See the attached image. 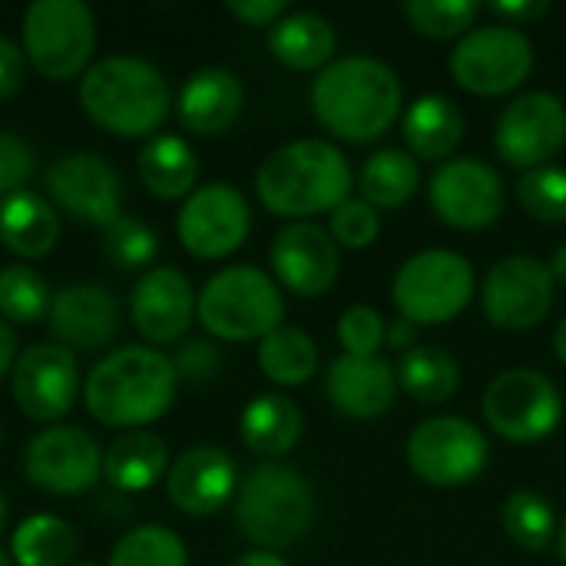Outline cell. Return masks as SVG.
<instances>
[{
	"label": "cell",
	"mask_w": 566,
	"mask_h": 566,
	"mask_svg": "<svg viewBox=\"0 0 566 566\" xmlns=\"http://www.w3.org/2000/svg\"><path fill=\"white\" fill-rule=\"evenodd\" d=\"M176 385L179 375L172 358L146 345H129L93 365L83 381V401L103 428L143 431V424H153L169 411Z\"/></svg>",
	"instance_id": "1"
},
{
	"label": "cell",
	"mask_w": 566,
	"mask_h": 566,
	"mask_svg": "<svg viewBox=\"0 0 566 566\" xmlns=\"http://www.w3.org/2000/svg\"><path fill=\"white\" fill-rule=\"evenodd\" d=\"M312 109L338 139L371 143L398 119L401 80L375 56H342L315 76Z\"/></svg>",
	"instance_id": "2"
},
{
	"label": "cell",
	"mask_w": 566,
	"mask_h": 566,
	"mask_svg": "<svg viewBox=\"0 0 566 566\" xmlns=\"http://www.w3.org/2000/svg\"><path fill=\"white\" fill-rule=\"evenodd\" d=\"M255 192L272 216L305 222L352 199V166L328 139H295L262 159Z\"/></svg>",
	"instance_id": "3"
},
{
	"label": "cell",
	"mask_w": 566,
	"mask_h": 566,
	"mask_svg": "<svg viewBox=\"0 0 566 566\" xmlns=\"http://www.w3.org/2000/svg\"><path fill=\"white\" fill-rule=\"evenodd\" d=\"M83 113L119 139L156 136L169 116L172 93L163 70L143 56L116 53L86 66L80 80Z\"/></svg>",
	"instance_id": "4"
},
{
	"label": "cell",
	"mask_w": 566,
	"mask_h": 566,
	"mask_svg": "<svg viewBox=\"0 0 566 566\" xmlns=\"http://www.w3.org/2000/svg\"><path fill=\"white\" fill-rule=\"evenodd\" d=\"M235 521L259 551L295 547L315 524L312 484L289 464H259L239 488Z\"/></svg>",
	"instance_id": "5"
},
{
	"label": "cell",
	"mask_w": 566,
	"mask_h": 566,
	"mask_svg": "<svg viewBox=\"0 0 566 566\" xmlns=\"http://www.w3.org/2000/svg\"><path fill=\"white\" fill-rule=\"evenodd\" d=\"M199 325L219 342H262L285 318L279 282L255 265L216 272L196 298Z\"/></svg>",
	"instance_id": "6"
},
{
	"label": "cell",
	"mask_w": 566,
	"mask_h": 566,
	"mask_svg": "<svg viewBox=\"0 0 566 566\" xmlns=\"http://www.w3.org/2000/svg\"><path fill=\"white\" fill-rule=\"evenodd\" d=\"M23 56L53 83L86 73L96 46V17L83 0H33L23 10Z\"/></svg>",
	"instance_id": "7"
},
{
	"label": "cell",
	"mask_w": 566,
	"mask_h": 566,
	"mask_svg": "<svg viewBox=\"0 0 566 566\" xmlns=\"http://www.w3.org/2000/svg\"><path fill=\"white\" fill-rule=\"evenodd\" d=\"M398 315L415 325H444L458 318L474 295V269L451 249H424L395 275Z\"/></svg>",
	"instance_id": "8"
},
{
	"label": "cell",
	"mask_w": 566,
	"mask_h": 566,
	"mask_svg": "<svg viewBox=\"0 0 566 566\" xmlns=\"http://www.w3.org/2000/svg\"><path fill=\"white\" fill-rule=\"evenodd\" d=\"M534 70V43L521 27L488 23L468 30L451 50V76L474 96H504Z\"/></svg>",
	"instance_id": "9"
},
{
	"label": "cell",
	"mask_w": 566,
	"mask_h": 566,
	"mask_svg": "<svg viewBox=\"0 0 566 566\" xmlns=\"http://www.w3.org/2000/svg\"><path fill=\"white\" fill-rule=\"evenodd\" d=\"M415 478L434 488H461L484 474L491 461V444L484 431L458 415H441L421 421L408 434L405 448Z\"/></svg>",
	"instance_id": "10"
},
{
	"label": "cell",
	"mask_w": 566,
	"mask_h": 566,
	"mask_svg": "<svg viewBox=\"0 0 566 566\" xmlns=\"http://www.w3.org/2000/svg\"><path fill=\"white\" fill-rule=\"evenodd\" d=\"M484 421L507 441L534 444L557 431L564 398L557 385L534 368H507L484 391Z\"/></svg>",
	"instance_id": "11"
},
{
	"label": "cell",
	"mask_w": 566,
	"mask_h": 566,
	"mask_svg": "<svg viewBox=\"0 0 566 566\" xmlns=\"http://www.w3.org/2000/svg\"><path fill=\"white\" fill-rule=\"evenodd\" d=\"M103 474V451L96 438L76 424H50L23 448V478L56 497L90 491Z\"/></svg>",
	"instance_id": "12"
},
{
	"label": "cell",
	"mask_w": 566,
	"mask_h": 566,
	"mask_svg": "<svg viewBox=\"0 0 566 566\" xmlns=\"http://www.w3.org/2000/svg\"><path fill=\"white\" fill-rule=\"evenodd\" d=\"M554 272L537 255H504L481 285V305L491 325L527 332L541 325L554 305Z\"/></svg>",
	"instance_id": "13"
},
{
	"label": "cell",
	"mask_w": 566,
	"mask_h": 566,
	"mask_svg": "<svg viewBox=\"0 0 566 566\" xmlns=\"http://www.w3.org/2000/svg\"><path fill=\"white\" fill-rule=\"evenodd\" d=\"M252 229L245 196L232 182H206L182 202L176 216V235L196 259L232 255Z\"/></svg>",
	"instance_id": "14"
},
{
	"label": "cell",
	"mask_w": 566,
	"mask_h": 566,
	"mask_svg": "<svg viewBox=\"0 0 566 566\" xmlns=\"http://www.w3.org/2000/svg\"><path fill=\"white\" fill-rule=\"evenodd\" d=\"M46 189L60 212L76 222L109 229L123 219V179L96 153H63L46 169Z\"/></svg>",
	"instance_id": "15"
},
{
	"label": "cell",
	"mask_w": 566,
	"mask_h": 566,
	"mask_svg": "<svg viewBox=\"0 0 566 566\" xmlns=\"http://www.w3.org/2000/svg\"><path fill=\"white\" fill-rule=\"evenodd\" d=\"M431 209L454 229H488L507 206L504 179L481 159H448L428 182Z\"/></svg>",
	"instance_id": "16"
},
{
	"label": "cell",
	"mask_w": 566,
	"mask_h": 566,
	"mask_svg": "<svg viewBox=\"0 0 566 566\" xmlns=\"http://www.w3.org/2000/svg\"><path fill=\"white\" fill-rule=\"evenodd\" d=\"M10 388L17 408L30 421L53 424L66 418L80 395V368L76 355L60 345H30L17 355L10 371Z\"/></svg>",
	"instance_id": "17"
},
{
	"label": "cell",
	"mask_w": 566,
	"mask_h": 566,
	"mask_svg": "<svg viewBox=\"0 0 566 566\" xmlns=\"http://www.w3.org/2000/svg\"><path fill=\"white\" fill-rule=\"evenodd\" d=\"M494 143L501 159L517 169L547 166L566 143V106L560 96L534 90L517 96L497 119Z\"/></svg>",
	"instance_id": "18"
},
{
	"label": "cell",
	"mask_w": 566,
	"mask_h": 566,
	"mask_svg": "<svg viewBox=\"0 0 566 566\" xmlns=\"http://www.w3.org/2000/svg\"><path fill=\"white\" fill-rule=\"evenodd\" d=\"M269 262L279 289H289L298 298L325 295L342 269L338 245L328 229L315 222H289L275 232Z\"/></svg>",
	"instance_id": "19"
},
{
	"label": "cell",
	"mask_w": 566,
	"mask_h": 566,
	"mask_svg": "<svg viewBox=\"0 0 566 566\" xmlns=\"http://www.w3.org/2000/svg\"><path fill=\"white\" fill-rule=\"evenodd\" d=\"M46 322L60 348L73 355H93L116 338L123 318L119 302L109 289L96 282H76L53 292Z\"/></svg>",
	"instance_id": "20"
},
{
	"label": "cell",
	"mask_w": 566,
	"mask_h": 566,
	"mask_svg": "<svg viewBox=\"0 0 566 566\" xmlns=\"http://www.w3.org/2000/svg\"><path fill=\"white\" fill-rule=\"evenodd\" d=\"M129 318L136 332L153 345L179 342L196 318V292L189 279L172 265H153L133 285Z\"/></svg>",
	"instance_id": "21"
},
{
	"label": "cell",
	"mask_w": 566,
	"mask_h": 566,
	"mask_svg": "<svg viewBox=\"0 0 566 566\" xmlns=\"http://www.w3.org/2000/svg\"><path fill=\"white\" fill-rule=\"evenodd\" d=\"M239 488V468L229 451L216 444H196L182 451L166 474V494L176 511L189 517L219 514Z\"/></svg>",
	"instance_id": "22"
},
{
	"label": "cell",
	"mask_w": 566,
	"mask_h": 566,
	"mask_svg": "<svg viewBox=\"0 0 566 566\" xmlns=\"http://www.w3.org/2000/svg\"><path fill=\"white\" fill-rule=\"evenodd\" d=\"M325 395L342 415L371 421V418H381L395 405L398 375L391 361H385L381 355L375 358L342 355L325 371Z\"/></svg>",
	"instance_id": "23"
},
{
	"label": "cell",
	"mask_w": 566,
	"mask_h": 566,
	"mask_svg": "<svg viewBox=\"0 0 566 566\" xmlns=\"http://www.w3.org/2000/svg\"><path fill=\"white\" fill-rule=\"evenodd\" d=\"M245 106V90L239 76L226 66L196 70L176 99V116L192 136H219L226 133Z\"/></svg>",
	"instance_id": "24"
},
{
	"label": "cell",
	"mask_w": 566,
	"mask_h": 566,
	"mask_svg": "<svg viewBox=\"0 0 566 566\" xmlns=\"http://www.w3.org/2000/svg\"><path fill=\"white\" fill-rule=\"evenodd\" d=\"M401 136H405L411 156L431 159V163H448L464 139L461 106L444 93H424L408 106V113L401 119Z\"/></svg>",
	"instance_id": "25"
},
{
	"label": "cell",
	"mask_w": 566,
	"mask_h": 566,
	"mask_svg": "<svg viewBox=\"0 0 566 566\" xmlns=\"http://www.w3.org/2000/svg\"><path fill=\"white\" fill-rule=\"evenodd\" d=\"M60 216L43 196L20 189L0 202V245L17 259H43L56 249Z\"/></svg>",
	"instance_id": "26"
},
{
	"label": "cell",
	"mask_w": 566,
	"mask_h": 566,
	"mask_svg": "<svg viewBox=\"0 0 566 566\" xmlns=\"http://www.w3.org/2000/svg\"><path fill=\"white\" fill-rule=\"evenodd\" d=\"M139 179L149 196L163 202L189 199L199 182V159L192 146L176 133H156L139 149Z\"/></svg>",
	"instance_id": "27"
},
{
	"label": "cell",
	"mask_w": 566,
	"mask_h": 566,
	"mask_svg": "<svg viewBox=\"0 0 566 566\" xmlns=\"http://www.w3.org/2000/svg\"><path fill=\"white\" fill-rule=\"evenodd\" d=\"M169 474V448L153 431H126L103 451V478L126 494H143Z\"/></svg>",
	"instance_id": "28"
},
{
	"label": "cell",
	"mask_w": 566,
	"mask_h": 566,
	"mask_svg": "<svg viewBox=\"0 0 566 566\" xmlns=\"http://www.w3.org/2000/svg\"><path fill=\"white\" fill-rule=\"evenodd\" d=\"M269 53L289 70H325L335 53V27L312 10H289L269 27Z\"/></svg>",
	"instance_id": "29"
},
{
	"label": "cell",
	"mask_w": 566,
	"mask_h": 566,
	"mask_svg": "<svg viewBox=\"0 0 566 566\" xmlns=\"http://www.w3.org/2000/svg\"><path fill=\"white\" fill-rule=\"evenodd\" d=\"M242 444L259 458H282L302 438V411L285 395H259L239 418Z\"/></svg>",
	"instance_id": "30"
},
{
	"label": "cell",
	"mask_w": 566,
	"mask_h": 566,
	"mask_svg": "<svg viewBox=\"0 0 566 566\" xmlns=\"http://www.w3.org/2000/svg\"><path fill=\"white\" fill-rule=\"evenodd\" d=\"M398 388L421 405H444L461 388V365L451 352L434 345H415L398 358Z\"/></svg>",
	"instance_id": "31"
},
{
	"label": "cell",
	"mask_w": 566,
	"mask_h": 566,
	"mask_svg": "<svg viewBox=\"0 0 566 566\" xmlns=\"http://www.w3.org/2000/svg\"><path fill=\"white\" fill-rule=\"evenodd\" d=\"M259 368L282 388H298L318 371V345L295 325H279L259 342Z\"/></svg>",
	"instance_id": "32"
},
{
	"label": "cell",
	"mask_w": 566,
	"mask_h": 566,
	"mask_svg": "<svg viewBox=\"0 0 566 566\" xmlns=\"http://www.w3.org/2000/svg\"><path fill=\"white\" fill-rule=\"evenodd\" d=\"M358 186H361V199L371 202L375 209H398L421 186L418 159L411 153H405V149H391V146L378 149L361 166Z\"/></svg>",
	"instance_id": "33"
},
{
	"label": "cell",
	"mask_w": 566,
	"mask_h": 566,
	"mask_svg": "<svg viewBox=\"0 0 566 566\" xmlns=\"http://www.w3.org/2000/svg\"><path fill=\"white\" fill-rule=\"evenodd\" d=\"M10 557L17 566H70L76 557V531L56 514H33L17 524Z\"/></svg>",
	"instance_id": "34"
},
{
	"label": "cell",
	"mask_w": 566,
	"mask_h": 566,
	"mask_svg": "<svg viewBox=\"0 0 566 566\" xmlns=\"http://www.w3.org/2000/svg\"><path fill=\"white\" fill-rule=\"evenodd\" d=\"M50 298H53V292L36 269H30L23 262L0 269V318L7 325L10 322L13 325L43 322L50 312Z\"/></svg>",
	"instance_id": "35"
},
{
	"label": "cell",
	"mask_w": 566,
	"mask_h": 566,
	"mask_svg": "<svg viewBox=\"0 0 566 566\" xmlns=\"http://www.w3.org/2000/svg\"><path fill=\"white\" fill-rule=\"evenodd\" d=\"M504 531L524 551H547L560 531L551 501L537 491H514L504 501Z\"/></svg>",
	"instance_id": "36"
},
{
	"label": "cell",
	"mask_w": 566,
	"mask_h": 566,
	"mask_svg": "<svg viewBox=\"0 0 566 566\" xmlns=\"http://www.w3.org/2000/svg\"><path fill=\"white\" fill-rule=\"evenodd\" d=\"M106 566H189L186 544L163 524H143L119 537Z\"/></svg>",
	"instance_id": "37"
},
{
	"label": "cell",
	"mask_w": 566,
	"mask_h": 566,
	"mask_svg": "<svg viewBox=\"0 0 566 566\" xmlns=\"http://www.w3.org/2000/svg\"><path fill=\"white\" fill-rule=\"evenodd\" d=\"M481 10L484 7L478 0H408L405 3V17L411 20V27L434 40L464 36L468 30H474Z\"/></svg>",
	"instance_id": "38"
},
{
	"label": "cell",
	"mask_w": 566,
	"mask_h": 566,
	"mask_svg": "<svg viewBox=\"0 0 566 566\" xmlns=\"http://www.w3.org/2000/svg\"><path fill=\"white\" fill-rule=\"evenodd\" d=\"M103 255L113 269H146L159 255V235L143 219L123 216L103 229Z\"/></svg>",
	"instance_id": "39"
},
{
	"label": "cell",
	"mask_w": 566,
	"mask_h": 566,
	"mask_svg": "<svg viewBox=\"0 0 566 566\" xmlns=\"http://www.w3.org/2000/svg\"><path fill=\"white\" fill-rule=\"evenodd\" d=\"M517 199L531 219L541 222H566V169L537 166L517 179Z\"/></svg>",
	"instance_id": "40"
},
{
	"label": "cell",
	"mask_w": 566,
	"mask_h": 566,
	"mask_svg": "<svg viewBox=\"0 0 566 566\" xmlns=\"http://www.w3.org/2000/svg\"><path fill=\"white\" fill-rule=\"evenodd\" d=\"M385 335H388V322L371 305H352L338 318V338L345 345V355L375 358L385 345Z\"/></svg>",
	"instance_id": "41"
},
{
	"label": "cell",
	"mask_w": 566,
	"mask_h": 566,
	"mask_svg": "<svg viewBox=\"0 0 566 566\" xmlns=\"http://www.w3.org/2000/svg\"><path fill=\"white\" fill-rule=\"evenodd\" d=\"M328 232L335 239V245L345 249H368L378 232H381V212L365 202V199H345L328 222Z\"/></svg>",
	"instance_id": "42"
},
{
	"label": "cell",
	"mask_w": 566,
	"mask_h": 566,
	"mask_svg": "<svg viewBox=\"0 0 566 566\" xmlns=\"http://www.w3.org/2000/svg\"><path fill=\"white\" fill-rule=\"evenodd\" d=\"M36 169V156H33V146L10 133V129H0V192L3 196H13L20 192L30 176Z\"/></svg>",
	"instance_id": "43"
},
{
	"label": "cell",
	"mask_w": 566,
	"mask_h": 566,
	"mask_svg": "<svg viewBox=\"0 0 566 566\" xmlns=\"http://www.w3.org/2000/svg\"><path fill=\"white\" fill-rule=\"evenodd\" d=\"M172 368H176L179 381L202 385V381H212L219 375L222 352L209 338H189L186 345H179V352L172 358Z\"/></svg>",
	"instance_id": "44"
},
{
	"label": "cell",
	"mask_w": 566,
	"mask_h": 566,
	"mask_svg": "<svg viewBox=\"0 0 566 566\" xmlns=\"http://www.w3.org/2000/svg\"><path fill=\"white\" fill-rule=\"evenodd\" d=\"M23 80H27V56L10 36L0 33V103L17 96Z\"/></svg>",
	"instance_id": "45"
},
{
	"label": "cell",
	"mask_w": 566,
	"mask_h": 566,
	"mask_svg": "<svg viewBox=\"0 0 566 566\" xmlns=\"http://www.w3.org/2000/svg\"><path fill=\"white\" fill-rule=\"evenodd\" d=\"M226 10L249 27H272L289 13V0H229Z\"/></svg>",
	"instance_id": "46"
},
{
	"label": "cell",
	"mask_w": 566,
	"mask_h": 566,
	"mask_svg": "<svg viewBox=\"0 0 566 566\" xmlns=\"http://www.w3.org/2000/svg\"><path fill=\"white\" fill-rule=\"evenodd\" d=\"M488 13L501 17V23L527 27L551 13V0H497V3H488Z\"/></svg>",
	"instance_id": "47"
},
{
	"label": "cell",
	"mask_w": 566,
	"mask_h": 566,
	"mask_svg": "<svg viewBox=\"0 0 566 566\" xmlns=\"http://www.w3.org/2000/svg\"><path fill=\"white\" fill-rule=\"evenodd\" d=\"M385 342L405 355V352H408V348H415V342H418V325L398 315L395 322H388V335H385Z\"/></svg>",
	"instance_id": "48"
},
{
	"label": "cell",
	"mask_w": 566,
	"mask_h": 566,
	"mask_svg": "<svg viewBox=\"0 0 566 566\" xmlns=\"http://www.w3.org/2000/svg\"><path fill=\"white\" fill-rule=\"evenodd\" d=\"M13 361H17V335L13 328L0 318V378L7 371H13Z\"/></svg>",
	"instance_id": "49"
},
{
	"label": "cell",
	"mask_w": 566,
	"mask_h": 566,
	"mask_svg": "<svg viewBox=\"0 0 566 566\" xmlns=\"http://www.w3.org/2000/svg\"><path fill=\"white\" fill-rule=\"evenodd\" d=\"M229 566H289L279 554L272 551H252V554H242L239 560H232Z\"/></svg>",
	"instance_id": "50"
},
{
	"label": "cell",
	"mask_w": 566,
	"mask_h": 566,
	"mask_svg": "<svg viewBox=\"0 0 566 566\" xmlns=\"http://www.w3.org/2000/svg\"><path fill=\"white\" fill-rule=\"evenodd\" d=\"M551 272H554V282L566 285V242L557 249V255H554V262H551Z\"/></svg>",
	"instance_id": "51"
},
{
	"label": "cell",
	"mask_w": 566,
	"mask_h": 566,
	"mask_svg": "<svg viewBox=\"0 0 566 566\" xmlns=\"http://www.w3.org/2000/svg\"><path fill=\"white\" fill-rule=\"evenodd\" d=\"M554 352H557V358L566 365V318L557 325V332H554Z\"/></svg>",
	"instance_id": "52"
},
{
	"label": "cell",
	"mask_w": 566,
	"mask_h": 566,
	"mask_svg": "<svg viewBox=\"0 0 566 566\" xmlns=\"http://www.w3.org/2000/svg\"><path fill=\"white\" fill-rule=\"evenodd\" d=\"M557 554H560V560L566 564V521L560 524V531H557Z\"/></svg>",
	"instance_id": "53"
},
{
	"label": "cell",
	"mask_w": 566,
	"mask_h": 566,
	"mask_svg": "<svg viewBox=\"0 0 566 566\" xmlns=\"http://www.w3.org/2000/svg\"><path fill=\"white\" fill-rule=\"evenodd\" d=\"M3 527H7V497L0 491V534H3Z\"/></svg>",
	"instance_id": "54"
},
{
	"label": "cell",
	"mask_w": 566,
	"mask_h": 566,
	"mask_svg": "<svg viewBox=\"0 0 566 566\" xmlns=\"http://www.w3.org/2000/svg\"><path fill=\"white\" fill-rule=\"evenodd\" d=\"M0 566H13V564H10V557H7L3 551H0Z\"/></svg>",
	"instance_id": "55"
},
{
	"label": "cell",
	"mask_w": 566,
	"mask_h": 566,
	"mask_svg": "<svg viewBox=\"0 0 566 566\" xmlns=\"http://www.w3.org/2000/svg\"><path fill=\"white\" fill-rule=\"evenodd\" d=\"M70 566H96V564H86V560H73Z\"/></svg>",
	"instance_id": "56"
}]
</instances>
